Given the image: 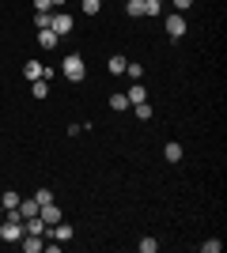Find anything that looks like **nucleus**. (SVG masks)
I'll use <instances>...</instances> for the list:
<instances>
[{
  "instance_id": "14",
  "label": "nucleus",
  "mask_w": 227,
  "mask_h": 253,
  "mask_svg": "<svg viewBox=\"0 0 227 253\" xmlns=\"http://www.w3.org/2000/svg\"><path fill=\"white\" fill-rule=\"evenodd\" d=\"M38 45H42V49H57V34L53 31H38Z\"/></svg>"
},
{
  "instance_id": "23",
  "label": "nucleus",
  "mask_w": 227,
  "mask_h": 253,
  "mask_svg": "<svg viewBox=\"0 0 227 253\" xmlns=\"http://www.w3.org/2000/svg\"><path fill=\"white\" fill-rule=\"evenodd\" d=\"M125 72H129L133 80H140V76H144V68H140V64H136V61H129V64H125Z\"/></svg>"
},
{
  "instance_id": "10",
  "label": "nucleus",
  "mask_w": 227,
  "mask_h": 253,
  "mask_svg": "<svg viewBox=\"0 0 227 253\" xmlns=\"http://www.w3.org/2000/svg\"><path fill=\"white\" fill-rule=\"evenodd\" d=\"M163 159H167V163H178V159H182V144H178V140H171V144L163 148Z\"/></svg>"
},
{
  "instance_id": "27",
  "label": "nucleus",
  "mask_w": 227,
  "mask_h": 253,
  "mask_svg": "<svg viewBox=\"0 0 227 253\" xmlns=\"http://www.w3.org/2000/svg\"><path fill=\"white\" fill-rule=\"evenodd\" d=\"M140 4H163V0H140Z\"/></svg>"
},
{
  "instance_id": "6",
  "label": "nucleus",
  "mask_w": 227,
  "mask_h": 253,
  "mask_svg": "<svg viewBox=\"0 0 227 253\" xmlns=\"http://www.w3.org/2000/svg\"><path fill=\"white\" fill-rule=\"evenodd\" d=\"M42 234H23V238H19V250L23 253H42Z\"/></svg>"
},
{
  "instance_id": "8",
  "label": "nucleus",
  "mask_w": 227,
  "mask_h": 253,
  "mask_svg": "<svg viewBox=\"0 0 227 253\" xmlns=\"http://www.w3.org/2000/svg\"><path fill=\"white\" fill-rule=\"evenodd\" d=\"M125 98H129V106H136V102H148V87H144L140 80H136V84L129 87V95H125Z\"/></svg>"
},
{
  "instance_id": "5",
  "label": "nucleus",
  "mask_w": 227,
  "mask_h": 253,
  "mask_svg": "<svg viewBox=\"0 0 227 253\" xmlns=\"http://www.w3.org/2000/svg\"><path fill=\"white\" fill-rule=\"evenodd\" d=\"M45 234H49V238H57V242H72V223H53V227H45Z\"/></svg>"
},
{
  "instance_id": "17",
  "label": "nucleus",
  "mask_w": 227,
  "mask_h": 253,
  "mask_svg": "<svg viewBox=\"0 0 227 253\" xmlns=\"http://www.w3.org/2000/svg\"><path fill=\"white\" fill-rule=\"evenodd\" d=\"M133 114H136V121H151V114H155V110H151L148 102H136V106H133Z\"/></svg>"
},
{
  "instance_id": "11",
  "label": "nucleus",
  "mask_w": 227,
  "mask_h": 253,
  "mask_svg": "<svg viewBox=\"0 0 227 253\" xmlns=\"http://www.w3.org/2000/svg\"><path fill=\"white\" fill-rule=\"evenodd\" d=\"M19 201H23L19 193H15V189H8L4 197H0V208H4V211H8V208H19Z\"/></svg>"
},
{
  "instance_id": "7",
  "label": "nucleus",
  "mask_w": 227,
  "mask_h": 253,
  "mask_svg": "<svg viewBox=\"0 0 227 253\" xmlns=\"http://www.w3.org/2000/svg\"><path fill=\"white\" fill-rule=\"evenodd\" d=\"M23 76H27L31 84H34V80H45V64L42 61H27V64H23Z\"/></svg>"
},
{
  "instance_id": "2",
  "label": "nucleus",
  "mask_w": 227,
  "mask_h": 253,
  "mask_svg": "<svg viewBox=\"0 0 227 253\" xmlns=\"http://www.w3.org/2000/svg\"><path fill=\"white\" fill-rule=\"evenodd\" d=\"M163 27H167V38H174V42H178V38H182V34L189 31V23H185V15H182V11L167 15V19H163Z\"/></svg>"
},
{
  "instance_id": "22",
  "label": "nucleus",
  "mask_w": 227,
  "mask_h": 253,
  "mask_svg": "<svg viewBox=\"0 0 227 253\" xmlns=\"http://www.w3.org/2000/svg\"><path fill=\"white\" fill-rule=\"evenodd\" d=\"M136 246H140V253H155V250H159V242H155V238H140Z\"/></svg>"
},
{
  "instance_id": "25",
  "label": "nucleus",
  "mask_w": 227,
  "mask_h": 253,
  "mask_svg": "<svg viewBox=\"0 0 227 253\" xmlns=\"http://www.w3.org/2000/svg\"><path fill=\"white\" fill-rule=\"evenodd\" d=\"M34 11H53V0H34Z\"/></svg>"
},
{
  "instance_id": "3",
  "label": "nucleus",
  "mask_w": 227,
  "mask_h": 253,
  "mask_svg": "<svg viewBox=\"0 0 227 253\" xmlns=\"http://www.w3.org/2000/svg\"><path fill=\"white\" fill-rule=\"evenodd\" d=\"M72 27H76L72 15H68L65 8H57V11H53V23H49V31H53L57 38H65V34H72Z\"/></svg>"
},
{
  "instance_id": "24",
  "label": "nucleus",
  "mask_w": 227,
  "mask_h": 253,
  "mask_svg": "<svg viewBox=\"0 0 227 253\" xmlns=\"http://www.w3.org/2000/svg\"><path fill=\"white\" fill-rule=\"evenodd\" d=\"M171 4H174V11H182V15L193 8V0H171Z\"/></svg>"
},
{
  "instance_id": "13",
  "label": "nucleus",
  "mask_w": 227,
  "mask_h": 253,
  "mask_svg": "<svg viewBox=\"0 0 227 253\" xmlns=\"http://www.w3.org/2000/svg\"><path fill=\"white\" fill-rule=\"evenodd\" d=\"M31 95L38 98V102H42V98L49 95V80H34V84H31Z\"/></svg>"
},
{
  "instance_id": "4",
  "label": "nucleus",
  "mask_w": 227,
  "mask_h": 253,
  "mask_svg": "<svg viewBox=\"0 0 227 253\" xmlns=\"http://www.w3.org/2000/svg\"><path fill=\"white\" fill-rule=\"evenodd\" d=\"M38 215H42V223H45V227H53V223H61V219H65V211L57 208V201L42 204V208H38Z\"/></svg>"
},
{
  "instance_id": "15",
  "label": "nucleus",
  "mask_w": 227,
  "mask_h": 253,
  "mask_svg": "<svg viewBox=\"0 0 227 253\" xmlns=\"http://www.w3.org/2000/svg\"><path fill=\"white\" fill-rule=\"evenodd\" d=\"M49 23H53V11H34V27L38 31H49Z\"/></svg>"
},
{
  "instance_id": "18",
  "label": "nucleus",
  "mask_w": 227,
  "mask_h": 253,
  "mask_svg": "<svg viewBox=\"0 0 227 253\" xmlns=\"http://www.w3.org/2000/svg\"><path fill=\"white\" fill-rule=\"evenodd\" d=\"M19 215H23V219L38 215V204H34V197H31V201H19Z\"/></svg>"
},
{
  "instance_id": "9",
  "label": "nucleus",
  "mask_w": 227,
  "mask_h": 253,
  "mask_svg": "<svg viewBox=\"0 0 227 253\" xmlns=\"http://www.w3.org/2000/svg\"><path fill=\"white\" fill-rule=\"evenodd\" d=\"M110 110H114V114H125V110H129V98L121 95V91H114V95H110Z\"/></svg>"
},
{
  "instance_id": "1",
  "label": "nucleus",
  "mask_w": 227,
  "mask_h": 253,
  "mask_svg": "<svg viewBox=\"0 0 227 253\" xmlns=\"http://www.w3.org/2000/svg\"><path fill=\"white\" fill-rule=\"evenodd\" d=\"M61 76H65L68 84H84V80H87V64H84V57H80V53H68L65 64H61Z\"/></svg>"
},
{
  "instance_id": "28",
  "label": "nucleus",
  "mask_w": 227,
  "mask_h": 253,
  "mask_svg": "<svg viewBox=\"0 0 227 253\" xmlns=\"http://www.w3.org/2000/svg\"><path fill=\"white\" fill-rule=\"evenodd\" d=\"M0 219H4V208H0Z\"/></svg>"
},
{
  "instance_id": "12",
  "label": "nucleus",
  "mask_w": 227,
  "mask_h": 253,
  "mask_svg": "<svg viewBox=\"0 0 227 253\" xmlns=\"http://www.w3.org/2000/svg\"><path fill=\"white\" fill-rule=\"evenodd\" d=\"M125 64H129V61H125L121 53H114V57H110V64H106V68H110V72H114V76H125Z\"/></svg>"
},
{
  "instance_id": "16",
  "label": "nucleus",
  "mask_w": 227,
  "mask_h": 253,
  "mask_svg": "<svg viewBox=\"0 0 227 253\" xmlns=\"http://www.w3.org/2000/svg\"><path fill=\"white\" fill-rule=\"evenodd\" d=\"M125 15H129V19H140V15H144V4H140V0H125Z\"/></svg>"
},
{
  "instance_id": "19",
  "label": "nucleus",
  "mask_w": 227,
  "mask_h": 253,
  "mask_svg": "<svg viewBox=\"0 0 227 253\" xmlns=\"http://www.w3.org/2000/svg\"><path fill=\"white\" fill-rule=\"evenodd\" d=\"M49 201H53V189H45V185H42V189H34V204H38V208L49 204Z\"/></svg>"
},
{
  "instance_id": "26",
  "label": "nucleus",
  "mask_w": 227,
  "mask_h": 253,
  "mask_svg": "<svg viewBox=\"0 0 227 253\" xmlns=\"http://www.w3.org/2000/svg\"><path fill=\"white\" fill-rule=\"evenodd\" d=\"M65 4H68V0H53V11H57V8H65Z\"/></svg>"
},
{
  "instance_id": "21",
  "label": "nucleus",
  "mask_w": 227,
  "mask_h": 253,
  "mask_svg": "<svg viewBox=\"0 0 227 253\" xmlns=\"http://www.w3.org/2000/svg\"><path fill=\"white\" fill-rule=\"evenodd\" d=\"M201 250H205V253H220L224 242H220V238H208V242H201Z\"/></svg>"
},
{
  "instance_id": "20",
  "label": "nucleus",
  "mask_w": 227,
  "mask_h": 253,
  "mask_svg": "<svg viewBox=\"0 0 227 253\" xmlns=\"http://www.w3.org/2000/svg\"><path fill=\"white\" fill-rule=\"evenodd\" d=\"M80 8H84V15H98V11H102V0H84Z\"/></svg>"
}]
</instances>
